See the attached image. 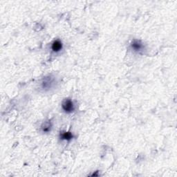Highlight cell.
I'll use <instances>...</instances> for the list:
<instances>
[{
    "label": "cell",
    "mask_w": 177,
    "mask_h": 177,
    "mask_svg": "<svg viewBox=\"0 0 177 177\" xmlns=\"http://www.w3.org/2000/svg\"><path fill=\"white\" fill-rule=\"evenodd\" d=\"M62 107L63 110L65 111L66 113L70 114L72 113L75 109V106H74L73 102L71 101V99L67 98L62 102Z\"/></svg>",
    "instance_id": "1"
},
{
    "label": "cell",
    "mask_w": 177,
    "mask_h": 177,
    "mask_svg": "<svg viewBox=\"0 0 177 177\" xmlns=\"http://www.w3.org/2000/svg\"><path fill=\"white\" fill-rule=\"evenodd\" d=\"M54 82L55 79L53 77L51 76H46L45 78H44L42 81V87L45 90H48L53 87V85L54 84Z\"/></svg>",
    "instance_id": "2"
},
{
    "label": "cell",
    "mask_w": 177,
    "mask_h": 177,
    "mask_svg": "<svg viewBox=\"0 0 177 177\" xmlns=\"http://www.w3.org/2000/svg\"><path fill=\"white\" fill-rule=\"evenodd\" d=\"M131 48L134 51L139 52V51L143 49L144 46H143V44H142V42L139 41V40H134V41L132 42L131 44Z\"/></svg>",
    "instance_id": "3"
},
{
    "label": "cell",
    "mask_w": 177,
    "mask_h": 177,
    "mask_svg": "<svg viewBox=\"0 0 177 177\" xmlns=\"http://www.w3.org/2000/svg\"><path fill=\"white\" fill-rule=\"evenodd\" d=\"M51 48H52V50L55 53L59 52V51H60L62 48V43L59 40H55V41L53 42L52 46H51Z\"/></svg>",
    "instance_id": "4"
},
{
    "label": "cell",
    "mask_w": 177,
    "mask_h": 177,
    "mask_svg": "<svg viewBox=\"0 0 177 177\" xmlns=\"http://www.w3.org/2000/svg\"><path fill=\"white\" fill-rule=\"evenodd\" d=\"M73 136L71 132L69 131H65V132H62L60 134V138H62V140H70L73 138Z\"/></svg>",
    "instance_id": "5"
},
{
    "label": "cell",
    "mask_w": 177,
    "mask_h": 177,
    "mask_svg": "<svg viewBox=\"0 0 177 177\" xmlns=\"http://www.w3.org/2000/svg\"><path fill=\"white\" fill-rule=\"evenodd\" d=\"M42 130L44 133H48L51 130V127H52V125H51V122H45L42 125Z\"/></svg>",
    "instance_id": "6"
}]
</instances>
